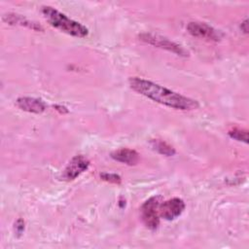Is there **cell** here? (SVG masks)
Segmentation results:
<instances>
[{
    "label": "cell",
    "instance_id": "10",
    "mask_svg": "<svg viewBox=\"0 0 249 249\" xmlns=\"http://www.w3.org/2000/svg\"><path fill=\"white\" fill-rule=\"evenodd\" d=\"M3 20L12 25H14V24L21 25V26H25V27H28L30 29L37 30V31L43 30V27L40 24H38L34 21H31V20L27 19L26 18H24L23 16H20L18 14H7L3 17Z\"/></svg>",
    "mask_w": 249,
    "mask_h": 249
},
{
    "label": "cell",
    "instance_id": "7",
    "mask_svg": "<svg viewBox=\"0 0 249 249\" xmlns=\"http://www.w3.org/2000/svg\"><path fill=\"white\" fill-rule=\"evenodd\" d=\"M187 30L191 35L197 38H203L212 41H218L221 38V34L218 30L204 22L191 21L187 25Z\"/></svg>",
    "mask_w": 249,
    "mask_h": 249
},
{
    "label": "cell",
    "instance_id": "12",
    "mask_svg": "<svg viewBox=\"0 0 249 249\" xmlns=\"http://www.w3.org/2000/svg\"><path fill=\"white\" fill-rule=\"evenodd\" d=\"M229 135L237 141L247 143L248 142V132L245 129H240L237 127H234L231 130H229Z\"/></svg>",
    "mask_w": 249,
    "mask_h": 249
},
{
    "label": "cell",
    "instance_id": "11",
    "mask_svg": "<svg viewBox=\"0 0 249 249\" xmlns=\"http://www.w3.org/2000/svg\"><path fill=\"white\" fill-rule=\"evenodd\" d=\"M150 144L155 151H157L158 153H160L163 156L172 157L176 153L175 149L171 145L166 143L165 141H162L160 139H153V140H151Z\"/></svg>",
    "mask_w": 249,
    "mask_h": 249
},
{
    "label": "cell",
    "instance_id": "13",
    "mask_svg": "<svg viewBox=\"0 0 249 249\" xmlns=\"http://www.w3.org/2000/svg\"><path fill=\"white\" fill-rule=\"evenodd\" d=\"M100 177L102 180L109 183H114V184H119L122 181L121 177L115 173H101Z\"/></svg>",
    "mask_w": 249,
    "mask_h": 249
},
{
    "label": "cell",
    "instance_id": "9",
    "mask_svg": "<svg viewBox=\"0 0 249 249\" xmlns=\"http://www.w3.org/2000/svg\"><path fill=\"white\" fill-rule=\"evenodd\" d=\"M111 157L115 160L128 165H135L139 160L138 153L135 150L128 148H122L116 150L111 154Z\"/></svg>",
    "mask_w": 249,
    "mask_h": 249
},
{
    "label": "cell",
    "instance_id": "14",
    "mask_svg": "<svg viewBox=\"0 0 249 249\" xmlns=\"http://www.w3.org/2000/svg\"><path fill=\"white\" fill-rule=\"evenodd\" d=\"M240 28H241V31H243L245 34L248 33V20L247 19H245L243 22H241Z\"/></svg>",
    "mask_w": 249,
    "mask_h": 249
},
{
    "label": "cell",
    "instance_id": "1",
    "mask_svg": "<svg viewBox=\"0 0 249 249\" xmlns=\"http://www.w3.org/2000/svg\"><path fill=\"white\" fill-rule=\"evenodd\" d=\"M129 86L134 91L169 108L182 111H191L197 109L199 106L198 102L195 99L184 96L159 84L142 78L131 77L129 79Z\"/></svg>",
    "mask_w": 249,
    "mask_h": 249
},
{
    "label": "cell",
    "instance_id": "5",
    "mask_svg": "<svg viewBox=\"0 0 249 249\" xmlns=\"http://www.w3.org/2000/svg\"><path fill=\"white\" fill-rule=\"evenodd\" d=\"M185 209L184 201L179 197H173L161 202L159 206V214L161 218L171 221L179 217Z\"/></svg>",
    "mask_w": 249,
    "mask_h": 249
},
{
    "label": "cell",
    "instance_id": "15",
    "mask_svg": "<svg viewBox=\"0 0 249 249\" xmlns=\"http://www.w3.org/2000/svg\"><path fill=\"white\" fill-rule=\"evenodd\" d=\"M54 108H56V110H58V111H60L61 113H67L68 111H67V109L65 108V107H63V106H58V105H55V106H53Z\"/></svg>",
    "mask_w": 249,
    "mask_h": 249
},
{
    "label": "cell",
    "instance_id": "2",
    "mask_svg": "<svg viewBox=\"0 0 249 249\" xmlns=\"http://www.w3.org/2000/svg\"><path fill=\"white\" fill-rule=\"evenodd\" d=\"M42 13L51 25L75 37H86L89 34V29L78 21L69 18L64 14L53 9V7H43Z\"/></svg>",
    "mask_w": 249,
    "mask_h": 249
},
{
    "label": "cell",
    "instance_id": "4",
    "mask_svg": "<svg viewBox=\"0 0 249 249\" xmlns=\"http://www.w3.org/2000/svg\"><path fill=\"white\" fill-rule=\"evenodd\" d=\"M139 39L149 45L160 48V49H164L168 52H171L173 53H176L178 55L181 56H188L189 53L188 51H186L181 45L165 38L162 37L160 35H155L152 33H142L139 35Z\"/></svg>",
    "mask_w": 249,
    "mask_h": 249
},
{
    "label": "cell",
    "instance_id": "6",
    "mask_svg": "<svg viewBox=\"0 0 249 249\" xmlns=\"http://www.w3.org/2000/svg\"><path fill=\"white\" fill-rule=\"evenodd\" d=\"M89 166V160L83 155H78L72 158L67 166L65 167L62 178L66 181H72L79 177L83 172H85Z\"/></svg>",
    "mask_w": 249,
    "mask_h": 249
},
{
    "label": "cell",
    "instance_id": "8",
    "mask_svg": "<svg viewBox=\"0 0 249 249\" xmlns=\"http://www.w3.org/2000/svg\"><path fill=\"white\" fill-rule=\"evenodd\" d=\"M16 103L19 109L34 114H41L47 109L46 102L36 97L21 96L17 99Z\"/></svg>",
    "mask_w": 249,
    "mask_h": 249
},
{
    "label": "cell",
    "instance_id": "3",
    "mask_svg": "<svg viewBox=\"0 0 249 249\" xmlns=\"http://www.w3.org/2000/svg\"><path fill=\"white\" fill-rule=\"evenodd\" d=\"M160 204V196H152L147 199L141 206V219L144 225L150 230H157L160 225L159 206Z\"/></svg>",
    "mask_w": 249,
    "mask_h": 249
}]
</instances>
